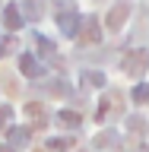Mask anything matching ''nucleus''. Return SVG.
<instances>
[{
  "label": "nucleus",
  "mask_w": 149,
  "mask_h": 152,
  "mask_svg": "<svg viewBox=\"0 0 149 152\" xmlns=\"http://www.w3.org/2000/svg\"><path fill=\"white\" fill-rule=\"evenodd\" d=\"M0 152H10V149H3V146H0Z\"/></svg>",
  "instance_id": "obj_5"
},
{
  "label": "nucleus",
  "mask_w": 149,
  "mask_h": 152,
  "mask_svg": "<svg viewBox=\"0 0 149 152\" xmlns=\"http://www.w3.org/2000/svg\"><path fill=\"white\" fill-rule=\"evenodd\" d=\"M10 117V108H0V121H7Z\"/></svg>",
  "instance_id": "obj_4"
},
{
  "label": "nucleus",
  "mask_w": 149,
  "mask_h": 152,
  "mask_svg": "<svg viewBox=\"0 0 149 152\" xmlns=\"http://www.w3.org/2000/svg\"><path fill=\"white\" fill-rule=\"evenodd\" d=\"M19 22H22L19 10L16 7H7V28H19Z\"/></svg>",
  "instance_id": "obj_1"
},
{
  "label": "nucleus",
  "mask_w": 149,
  "mask_h": 152,
  "mask_svg": "<svg viewBox=\"0 0 149 152\" xmlns=\"http://www.w3.org/2000/svg\"><path fill=\"white\" fill-rule=\"evenodd\" d=\"M10 140H13V146H16V142H26V130H13Z\"/></svg>",
  "instance_id": "obj_3"
},
{
  "label": "nucleus",
  "mask_w": 149,
  "mask_h": 152,
  "mask_svg": "<svg viewBox=\"0 0 149 152\" xmlns=\"http://www.w3.org/2000/svg\"><path fill=\"white\" fill-rule=\"evenodd\" d=\"M19 64H22V73H26V76H35L38 73V66H35V60H32V57H22V60H19Z\"/></svg>",
  "instance_id": "obj_2"
}]
</instances>
